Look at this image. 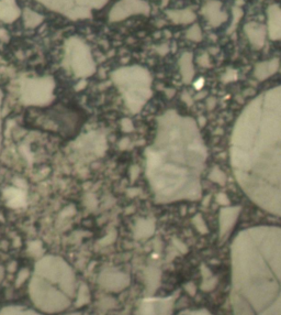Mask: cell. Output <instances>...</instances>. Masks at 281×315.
I'll return each instance as SVG.
<instances>
[{"instance_id": "11", "label": "cell", "mask_w": 281, "mask_h": 315, "mask_svg": "<svg viewBox=\"0 0 281 315\" xmlns=\"http://www.w3.org/2000/svg\"><path fill=\"white\" fill-rule=\"evenodd\" d=\"M231 303L233 308V313L234 315H255L253 309L246 301L241 298L240 295L231 293Z\"/></svg>"}, {"instance_id": "9", "label": "cell", "mask_w": 281, "mask_h": 315, "mask_svg": "<svg viewBox=\"0 0 281 315\" xmlns=\"http://www.w3.org/2000/svg\"><path fill=\"white\" fill-rule=\"evenodd\" d=\"M245 33L247 38H249L250 42L253 44L256 49H260L265 43V37H266V29L263 25L259 23H247L244 28Z\"/></svg>"}, {"instance_id": "24", "label": "cell", "mask_w": 281, "mask_h": 315, "mask_svg": "<svg viewBox=\"0 0 281 315\" xmlns=\"http://www.w3.org/2000/svg\"><path fill=\"white\" fill-rule=\"evenodd\" d=\"M280 72H281V68H280Z\"/></svg>"}, {"instance_id": "18", "label": "cell", "mask_w": 281, "mask_h": 315, "mask_svg": "<svg viewBox=\"0 0 281 315\" xmlns=\"http://www.w3.org/2000/svg\"><path fill=\"white\" fill-rule=\"evenodd\" d=\"M27 276H28V270L21 271L20 274H19V276H18V280H17V283H16L17 286H20L21 283L25 282V280L27 279Z\"/></svg>"}, {"instance_id": "16", "label": "cell", "mask_w": 281, "mask_h": 315, "mask_svg": "<svg viewBox=\"0 0 281 315\" xmlns=\"http://www.w3.org/2000/svg\"><path fill=\"white\" fill-rule=\"evenodd\" d=\"M217 284H218V279L214 278V276H211V278L204 279L203 283L201 285V289L203 291H211L216 288Z\"/></svg>"}, {"instance_id": "3", "label": "cell", "mask_w": 281, "mask_h": 315, "mask_svg": "<svg viewBox=\"0 0 281 315\" xmlns=\"http://www.w3.org/2000/svg\"><path fill=\"white\" fill-rule=\"evenodd\" d=\"M29 293L33 304L45 313L62 312L70 305V299L64 291H60L37 276L31 280Z\"/></svg>"}, {"instance_id": "20", "label": "cell", "mask_w": 281, "mask_h": 315, "mask_svg": "<svg viewBox=\"0 0 281 315\" xmlns=\"http://www.w3.org/2000/svg\"><path fill=\"white\" fill-rule=\"evenodd\" d=\"M201 271H202V276L204 279H208V278H211L212 275H211V271L209 270L207 267H202L201 268Z\"/></svg>"}, {"instance_id": "10", "label": "cell", "mask_w": 281, "mask_h": 315, "mask_svg": "<svg viewBox=\"0 0 281 315\" xmlns=\"http://www.w3.org/2000/svg\"><path fill=\"white\" fill-rule=\"evenodd\" d=\"M279 70V61L278 60H270L265 61L256 65L254 75L257 79L264 80L274 75L276 72Z\"/></svg>"}, {"instance_id": "2", "label": "cell", "mask_w": 281, "mask_h": 315, "mask_svg": "<svg viewBox=\"0 0 281 315\" xmlns=\"http://www.w3.org/2000/svg\"><path fill=\"white\" fill-rule=\"evenodd\" d=\"M273 120L251 122L243 116L235 127L234 135L247 137L246 139L233 138L232 148L233 168L241 185L250 197L265 185L253 198L255 200L263 194L268 186H274L269 194L259 205L265 207L271 195L281 186V120L274 117ZM281 202V191L270 213L277 214Z\"/></svg>"}, {"instance_id": "7", "label": "cell", "mask_w": 281, "mask_h": 315, "mask_svg": "<svg viewBox=\"0 0 281 315\" xmlns=\"http://www.w3.org/2000/svg\"><path fill=\"white\" fill-rule=\"evenodd\" d=\"M100 285L111 292H119L128 285V276L119 272H108L100 276Z\"/></svg>"}, {"instance_id": "21", "label": "cell", "mask_w": 281, "mask_h": 315, "mask_svg": "<svg viewBox=\"0 0 281 315\" xmlns=\"http://www.w3.org/2000/svg\"><path fill=\"white\" fill-rule=\"evenodd\" d=\"M191 315H212L210 312L208 311V310H198V311H194L191 313Z\"/></svg>"}, {"instance_id": "1", "label": "cell", "mask_w": 281, "mask_h": 315, "mask_svg": "<svg viewBox=\"0 0 281 315\" xmlns=\"http://www.w3.org/2000/svg\"><path fill=\"white\" fill-rule=\"evenodd\" d=\"M232 291L255 315H281V228L251 227L232 242Z\"/></svg>"}, {"instance_id": "13", "label": "cell", "mask_w": 281, "mask_h": 315, "mask_svg": "<svg viewBox=\"0 0 281 315\" xmlns=\"http://www.w3.org/2000/svg\"><path fill=\"white\" fill-rule=\"evenodd\" d=\"M89 302H90L89 290L87 288V285L83 284L82 286H80V289L78 291L77 299H76L75 305L77 308H80V307H84V305H87Z\"/></svg>"}, {"instance_id": "22", "label": "cell", "mask_w": 281, "mask_h": 315, "mask_svg": "<svg viewBox=\"0 0 281 315\" xmlns=\"http://www.w3.org/2000/svg\"><path fill=\"white\" fill-rule=\"evenodd\" d=\"M3 275H4L3 269L1 268V267H0V282H1V280H2V278H3Z\"/></svg>"}, {"instance_id": "5", "label": "cell", "mask_w": 281, "mask_h": 315, "mask_svg": "<svg viewBox=\"0 0 281 315\" xmlns=\"http://www.w3.org/2000/svg\"><path fill=\"white\" fill-rule=\"evenodd\" d=\"M175 304V297L149 298L143 300L136 315H171Z\"/></svg>"}, {"instance_id": "19", "label": "cell", "mask_w": 281, "mask_h": 315, "mask_svg": "<svg viewBox=\"0 0 281 315\" xmlns=\"http://www.w3.org/2000/svg\"><path fill=\"white\" fill-rule=\"evenodd\" d=\"M185 289L187 291V293L189 295H191V297L196 294V286H194L193 283H187L185 285Z\"/></svg>"}, {"instance_id": "15", "label": "cell", "mask_w": 281, "mask_h": 315, "mask_svg": "<svg viewBox=\"0 0 281 315\" xmlns=\"http://www.w3.org/2000/svg\"><path fill=\"white\" fill-rule=\"evenodd\" d=\"M116 304H117V301L113 298H104L99 301L98 305L100 310H102V311H108V310H111L116 307Z\"/></svg>"}, {"instance_id": "17", "label": "cell", "mask_w": 281, "mask_h": 315, "mask_svg": "<svg viewBox=\"0 0 281 315\" xmlns=\"http://www.w3.org/2000/svg\"><path fill=\"white\" fill-rule=\"evenodd\" d=\"M193 223H194V226H196L198 228V231L200 233L202 234H206L208 232V227L206 225V223H204L203 219L200 217V216H197L196 218L193 219Z\"/></svg>"}, {"instance_id": "6", "label": "cell", "mask_w": 281, "mask_h": 315, "mask_svg": "<svg viewBox=\"0 0 281 315\" xmlns=\"http://www.w3.org/2000/svg\"><path fill=\"white\" fill-rule=\"evenodd\" d=\"M201 13L208 25L212 28L221 27L228 20V13L224 10L220 0H208L202 6Z\"/></svg>"}, {"instance_id": "14", "label": "cell", "mask_w": 281, "mask_h": 315, "mask_svg": "<svg viewBox=\"0 0 281 315\" xmlns=\"http://www.w3.org/2000/svg\"><path fill=\"white\" fill-rule=\"evenodd\" d=\"M187 37L189 40L194 41V42H199L202 40V30L200 28L199 25H193L192 27H190L187 31Z\"/></svg>"}, {"instance_id": "23", "label": "cell", "mask_w": 281, "mask_h": 315, "mask_svg": "<svg viewBox=\"0 0 281 315\" xmlns=\"http://www.w3.org/2000/svg\"><path fill=\"white\" fill-rule=\"evenodd\" d=\"M67 315H82V314H80V313H69Z\"/></svg>"}, {"instance_id": "12", "label": "cell", "mask_w": 281, "mask_h": 315, "mask_svg": "<svg viewBox=\"0 0 281 315\" xmlns=\"http://www.w3.org/2000/svg\"><path fill=\"white\" fill-rule=\"evenodd\" d=\"M0 315H40V314L27 308L6 307L0 310Z\"/></svg>"}, {"instance_id": "4", "label": "cell", "mask_w": 281, "mask_h": 315, "mask_svg": "<svg viewBox=\"0 0 281 315\" xmlns=\"http://www.w3.org/2000/svg\"><path fill=\"white\" fill-rule=\"evenodd\" d=\"M36 270L37 274L44 276V278L49 279L52 282L59 283L61 289L63 290L68 297H73L75 293V280L67 267L59 265L57 268L52 270L46 264H42L40 267H37Z\"/></svg>"}, {"instance_id": "8", "label": "cell", "mask_w": 281, "mask_h": 315, "mask_svg": "<svg viewBox=\"0 0 281 315\" xmlns=\"http://www.w3.org/2000/svg\"><path fill=\"white\" fill-rule=\"evenodd\" d=\"M241 212V207H226L223 208L220 213V238L225 240L232 228L234 227L237 217Z\"/></svg>"}]
</instances>
